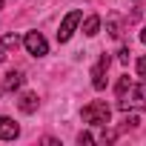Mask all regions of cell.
<instances>
[{
	"label": "cell",
	"instance_id": "obj_1",
	"mask_svg": "<svg viewBox=\"0 0 146 146\" xmlns=\"http://www.w3.org/2000/svg\"><path fill=\"white\" fill-rule=\"evenodd\" d=\"M80 117H83V123H89V126H106L109 117H112V109H109L106 100H92L89 106H83Z\"/></svg>",
	"mask_w": 146,
	"mask_h": 146
},
{
	"label": "cell",
	"instance_id": "obj_2",
	"mask_svg": "<svg viewBox=\"0 0 146 146\" xmlns=\"http://www.w3.org/2000/svg\"><path fill=\"white\" fill-rule=\"evenodd\" d=\"M117 106H120L123 112H129V109H146V80H143V83H132V86L117 98Z\"/></svg>",
	"mask_w": 146,
	"mask_h": 146
},
{
	"label": "cell",
	"instance_id": "obj_3",
	"mask_svg": "<svg viewBox=\"0 0 146 146\" xmlns=\"http://www.w3.org/2000/svg\"><path fill=\"white\" fill-rule=\"evenodd\" d=\"M80 20H83V15L78 12V9H72L66 17H63V23H60V32H57V40L60 43H69L72 40V35H75V29L80 26Z\"/></svg>",
	"mask_w": 146,
	"mask_h": 146
},
{
	"label": "cell",
	"instance_id": "obj_4",
	"mask_svg": "<svg viewBox=\"0 0 146 146\" xmlns=\"http://www.w3.org/2000/svg\"><path fill=\"white\" fill-rule=\"evenodd\" d=\"M23 46H26V52H29V54H35V57L49 54V43H46V37H43L40 32H29V35L23 37Z\"/></svg>",
	"mask_w": 146,
	"mask_h": 146
},
{
	"label": "cell",
	"instance_id": "obj_5",
	"mask_svg": "<svg viewBox=\"0 0 146 146\" xmlns=\"http://www.w3.org/2000/svg\"><path fill=\"white\" fill-rule=\"evenodd\" d=\"M109 63H112L109 54H103V57L95 63V69H92V86H95V89H106V69H109Z\"/></svg>",
	"mask_w": 146,
	"mask_h": 146
},
{
	"label": "cell",
	"instance_id": "obj_6",
	"mask_svg": "<svg viewBox=\"0 0 146 146\" xmlns=\"http://www.w3.org/2000/svg\"><path fill=\"white\" fill-rule=\"evenodd\" d=\"M17 135H20V126H17L12 117L0 115V140H15Z\"/></svg>",
	"mask_w": 146,
	"mask_h": 146
},
{
	"label": "cell",
	"instance_id": "obj_7",
	"mask_svg": "<svg viewBox=\"0 0 146 146\" xmlns=\"http://www.w3.org/2000/svg\"><path fill=\"white\" fill-rule=\"evenodd\" d=\"M37 95H32V92H26L20 100H17V106H20V112H26V115H32V112H37Z\"/></svg>",
	"mask_w": 146,
	"mask_h": 146
},
{
	"label": "cell",
	"instance_id": "obj_8",
	"mask_svg": "<svg viewBox=\"0 0 146 146\" xmlns=\"http://www.w3.org/2000/svg\"><path fill=\"white\" fill-rule=\"evenodd\" d=\"M20 86H23V72H9L6 80H3V89H6V92H15V89H20Z\"/></svg>",
	"mask_w": 146,
	"mask_h": 146
},
{
	"label": "cell",
	"instance_id": "obj_9",
	"mask_svg": "<svg viewBox=\"0 0 146 146\" xmlns=\"http://www.w3.org/2000/svg\"><path fill=\"white\" fill-rule=\"evenodd\" d=\"M98 32H100V17H98V15L86 17V20H83V35H86V37H95Z\"/></svg>",
	"mask_w": 146,
	"mask_h": 146
},
{
	"label": "cell",
	"instance_id": "obj_10",
	"mask_svg": "<svg viewBox=\"0 0 146 146\" xmlns=\"http://www.w3.org/2000/svg\"><path fill=\"white\" fill-rule=\"evenodd\" d=\"M20 43H23V40H20L17 35H6L3 40H0V49H3V52H9V49H17Z\"/></svg>",
	"mask_w": 146,
	"mask_h": 146
},
{
	"label": "cell",
	"instance_id": "obj_11",
	"mask_svg": "<svg viewBox=\"0 0 146 146\" xmlns=\"http://www.w3.org/2000/svg\"><path fill=\"white\" fill-rule=\"evenodd\" d=\"M135 69H137V78H143V80H146V54H143V57H137Z\"/></svg>",
	"mask_w": 146,
	"mask_h": 146
},
{
	"label": "cell",
	"instance_id": "obj_12",
	"mask_svg": "<svg viewBox=\"0 0 146 146\" xmlns=\"http://www.w3.org/2000/svg\"><path fill=\"white\" fill-rule=\"evenodd\" d=\"M129 86H132V83H129V78H120V83H117V98H120V95H123Z\"/></svg>",
	"mask_w": 146,
	"mask_h": 146
},
{
	"label": "cell",
	"instance_id": "obj_13",
	"mask_svg": "<svg viewBox=\"0 0 146 146\" xmlns=\"http://www.w3.org/2000/svg\"><path fill=\"white\" fill-rule=\"evenodd\" d=\"M129 54H132V52H129V49L123 46V49L117 52V60H120V63H129Z\"/></svg>",
	"mask_w": 146,
	"mask_h": 146
},
{
	"label": "cell",
	"instance_id": "obj_14",
	"mask_svg": "<svg viewBox=\"0 0 146 146\" xmlns=\"http://www.w3.org/2000/svg\"><path fill=\"white\" fill-rule=\"evenodd\" d=\"M78 143H95V137H92L89 132H80V135H78Z\"/></svg>",
	"mask_w": 146,
	"mask_h": 146
},
{
	"label": "cell",
	"instance_id": "obj_15",
	"mask_svg": "<svg viewBox=\"0 0 146 146\" xmlns=\"http://www.w3.org/2000/svg\"><path fill=\"white\" fill-rule=\"evenodd\" d=\"M123 123H126V126H129V129H135V126H137V123H140V120H137V115H129V117H126V120H123Z\"/></svg>",
	"mask_w": 146,
	"mask_h": 146
},
{
	"label": "cell",
	"instance_id": "obj_16",
	"mask_svg": "<svg viewBox=\"0 0 146 146\" xmlns=\"http://www.w3.org/2000/svg\"><path fill=\"white\" fill-rule=\"evenodd\" d=\"M140 43H143V46H146V29H143V32H140Z\"/></svg>",
	"mask_w": 146,
	"mask_h": 146
},
{
	"label": "cell",
	"instance_id": "obj_17",
	"mask_svg": "<svg viewBox=\"0 0 146 146\" xmlns=\"http://www.w3.org/2000/svg\"><path fill=\"white\" fill-rule=\"evenodd\" d=\"M3 3H6V0H0V9H3Z\"/></svg>",
	"mask_w": 146,
	"mask_h": 146
},
{
	"label": "cell",
	"instance_id": "obj_18",
	"mask_svg": "<svg viewBox=\"0 0 146 146\" xmlns=\"http://www.w3.org/2000/svg\"><path fill=\"white\" fill-rule=\"evenodd\" d=\"M0 95H3V86H0Z\"/></svg>",
	"mask_w": 146,
	"mask_h": 146
}]
</instances>
